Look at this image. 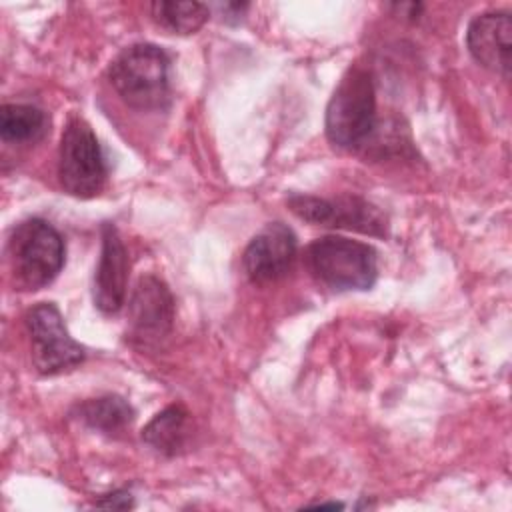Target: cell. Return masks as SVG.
Segmentation results:
<instances>
[{
	"instance_id": "30bf717a",
	"label": "cell",
	"mask_w": 512,
	"mask_h": 512,
	"mask_svg": "<svg viewBox=\"0 0 512 512\" xmlns=\"http://www.w3.org/2000/svg\"><path fill=\"white\" fill-rule=\"evenodd\" d=\"M102 250L94 272L92 298L100 312L116 314L126 300L130 258L114 224H102Z\"/></svg>"
},
{
	"instance_id": "7a4b0ae2",
	"label": "cell",
	"mask_w": 512,
	"mask_h": 512,
	"mask_svg": "<svg viewBox=\"0 0 512 512\" xmlns=\"http://www.w3.org/2000/svg\"><path fill=\"white\" fill-rule=\"evenodd\" d=\"M376 132V90L366 68H350L326 108V136L344 150L366 146Z\"/></svg>"
},
{
	"instance_id": "9a60e30c",
	"label": "cell",
	"mask_w": 512,
	"mask_h": 512,
	"mask_svg": "<svg viewBox=\"0 0 512 512\" xmlns=\"http://www.w3.org/2000/svg\"><path fill=\"white\" fill-rule=\"evenodd\" d=\"M152 20L172 34H194L208 20L210 10L200 2L156 0L150 4Z\"/></svg>"
},
{
	"instance_id": "ba28073f",
	"label": "cell",
	"mask_w": 512,
	"mask_h": 512,
	"mask_svg": "<svg viewBox=\"0 0 512 512\" xmlns=\"http://www.w3.org/2000/svg\"><path fill=\"white\" fill-rule=\"evenodd\" d=\"M174 324V298L168 286L152 276H142L128 300V330L140 344H154L166 338Z\"/></svg>"
},
{
	"instance_id": "2e32d148",
	"label": "cell",
	"mask_w": 512,
	"mask_h": 512,
	"mask_svg": "<svg viewBox=\"0 0 512 512\" xmlns=\"http://www.w3.org/2000/svg\"><path fill=\"white\" fill-rule=\"evenodd\" d=\"M98 506L102 508H132V496L124 490H118V492H112V494H106L102 496V500L96 502Z\"/></svg>"
},
{
	"instance_id": "8fae6325",
	"label": "cell",
	"mask_w": 512,
	"mask_h": 512,
	"mask_svg": "<svg viewBox=\"0 0 512 512\" xmlns=\"http://www.w3.org/2000/svg\"><path fill=\"white\" fill-rule=\"evenodd\" d=\"M466 46L478 64L508 78L512 52L510 12L498 10L474 16L466 30Z\"/></svg>"
},
{
	"instance_id": "6da1fadb",
	"label": "cell",
	"mask_w": 512,
	"mask_h": 512,
	"mask_svg": "<svg viewBox=\"0 0 512 512\" xmlns=\"http://www.w3.org/2000/svg\"><path fill=\"white\" fill-rule=\"evenodd\" d=\"M110 84L134 110H162L170 104V58L148 42L124 48L110 64Z\"/></svg>"
},
{
	"instance_id": "7c38bea8",
	"label": "cell",
	"mask_w": 512,
	"mask_h": 512,
	"mask_svg": "<svg viewBox=\"0 0 512 512\" xmlns=\"http://www.w3.org/2000/svg\"><path fill=\"white\" fill-rule=\"evenodd\" d=\"M190 434V414L180 404L164 408L142 428V440L164 456H174L182 452Z\"/></svg>"
},
{
	"instance_id": "5b68a950",
	"label": "cell",
	"mask_w": 512,
	"mask_h": 512,
	"mask_svg": "<svg viewBox=\"0 0 512 512\" xmlns=\"http://www.w3.org/2000/svg\"><path fill=\"white\" fill-rule=\"evenodd\" d=\"M108 168L100 142L82 118H70L58 150V178L62 188L76 198H92L106 184Z\"/></svg>"
},
{
	"instance_id": "52a82bcc",
	"label": "cell",
	"mask_w": 512,
	"mask_h": 512,
	"mask_svg": "<svg viewBox=\"0 0 512 512\" xmlns=\"http://www.w3.org/2000/svg\"><path fill=\"white\" fill-rule=\"evenodd\" d=\"M292 214L300 220L330 226L356 230L370 236L388 234V218L374 204L360 196H338V198H318L308 194H292L286 200Z\"/></svg>"
},
{
	"instance_id": "5bb4252c",
	"label": "cell",
	"mask_w": 512,
	"mask_h": 512,
	"mask_svg": "<svg viewBox=\"0 0 512 512\" xmlns=\"http://www.w3.org/2000/svg\"><path fill=\"white\" fill-rule=\"evenodd\" d=\"M76 416L92 430L116 434L122 432L134 420V410L122 396L108 394L82 402L76 408Z\"/></svg>"
},
{
	"instance_id": "8992f818",
	"label": "cell",
	"mask_w": 512,
	"mask_h": 512,
	"mask_svg": "<svg viewBox=\"0 0 512 512\" xmlns=\"http://www.w3.org/2000/svg\"><path fill=\"white\" fill-rule=\"evenodd\" d=\"M24 322L32 344V362L40 374L52 376L72 370L86 358V348L70 336L56 304L32 306Z\"/></svg>"
},
{
	"instance_id": "3957f363",
	"label": "cell",
	"mask_w": 512,
	"mask_h": 512,
	"mask_svg": "<svg viewBox=\"0 0 512 512\" xmlns=\"http://www.w3.org/2000/svg\"><path fill=\"white\" fill-rule=\"evenodd\" d=\"M310 274L330 290H368L378 276V256L370 244L344 236H322L306 248Z\"/></svg>"
},
{
	"instance_id": "277c9868",
	"label": "cell",
	"mask_w": 512,
	"mask_h": 512,
	"mask_svg": "<svg viewBox=\"0 0 512 512\" xmlns=\"http://www.w3.org/2000/svg\"><path fill=\"white\" fill-rule=\"evenodd\" d=\"M6 252L16 284L24 290H38L60 274L66 250L60 232L50 222L30 218L12 230Z\"/></svg>"
},
{
	"instance_id": "4fadbf2b",
	"label": "cell",
	"mask_w": 512,
	"mask_h": 512,
	"mask_svg": "<svg viewBox=\"0 0 512 512\" xmlns=\"http://www.w3.org/2000/svg\"><path fill=\"white\" fill-rule=\"evenodd\" d=\"M48 132V116L32 104H4L0 108V136L8 144H32Z\"/></svg>"
},
{
	"instance_id": "9c48e42d",
	"label": "cell",
	"mask_w": 512,
	"mask_h": 512,
	"mask_svg": "<svg viewBox=\"0 0 512 512\" xmlns=\"http://www.w3.org/2000/svg\"><path fill=\"white\" fill-rule=\"evenodd\" d=\"M298 240L282 222L266 224L244 250V270L254 284L276 282L288 274L296 260Z\"/></svg>"
}]
</instances>
